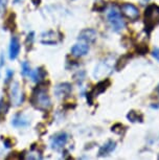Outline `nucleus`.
I'll return each instance as SVG.
<instances>
[{"instance_id":"1","label":"nucleus","mask_w":159,"mask_h":160,"mask_svg":"<svg viewBox=\"0 0 159 160\" xmlns=\"http://www.w3.org/2000/svg\"><path fill=\"white\" fill-rule=\"evenodd\" d=\"M31 102L36 109H39L42 111H47L52 107L50 98L48 96V94H47L46 90L43 88H37L35 90L32 95Z\"/></svg>"},{"instance_id":"2","label":"nucleus","mask_w":159,"mask_h":160,"mask_svg":"<svg viewBox=\"0 0 159 160\" xmlns=\"http://www.w3.org/2000/svg\"><path fill=\"white\" fill-rule=\"evenodd\" d=\"M107 19L108 22L110 23L112 29L116 32H121L122 29L125 28V21L122 20L121 11L116 5H111L107 11Z\"/></svg>"},{"instance_id":"3","label":"nucleus","mask_w":159,"mask_h":160,"mask_svg":"<svg viewBox=\"0 0 159 160\" xmlns=\"http://www.w3.org/2000/svg\"><path fill=\"white\" fill-rule=\"evenodd\" d=\"M146 25L149 28H153L156 24L159 23V7L157 5H150L147 8L145 13Z\"/></svg>"},{"instance_id":"4","label":"nucleus","mask_w":159,"mask_h":160,"mask_svg":"<svg viewBox=\"0 0 159 160\" xmlns=\"http://www.w3.org/2000/svg\"><path fill=\"white\" fill-rule=\"evenodd\" d=\"M67 140H68V135L65 132H60L52 137V139H50V146H52L53 150L60 151L67 143Z\"/></svg>"},{"instance_id":"5","label":"nucleus","mask_w":159,"mask_h":160,"mask_svg":"<svg viewBox=\"0 0 159 160\" xmlns=\"http://www.w3.org/2000/svg\"><path fill=\"white\" fill-rule=\"evenodd\" d=\"M121 11H122V13L124 14L128 19H130L131 21L137 20L139 17L138 8L132 3H124L122 5Z\"/></svg>"},{"instance_id":"6","label":"nucleus","mask_w":159,"mask_h":160,"mask_svg":"<svg viewBox=\"0 0 159 160\" xmlns=\"http://www.w3.org/2000/svg\"><path fill=\"white\" fill-rule=\"evenodd\" d=\"M10 98H11V102H13V105L19 106V105L22 104L23 93H22V91H21L19 83H18V82H15V83L12 84Z\"/></svg>"},{"instance_id":"7","label":"nucleus","mask_w":159,"mask_h":160,"mask_svg":"<svg viewBox=\"0 0 159 160\" xmlns=\"http://www.w3.org/2000/svg\"><path fill=\"white\" fill-rule=\"evenodd\" d=\"M111 72V62L109 61H103L95 67V70L93 72V77L97 78H102L106 77Z\"/></svg>"},{"instance_id":"8","label":"nucleus","mask_w":159,"mask_h":160,"mask_svg":"<svg viewBox=\"0 0 159 160\" xmlns=\"http://www.w3.org/2000/svg\"><path fill=\"white\" fill-rule=\"evenodd\" d=\"M60 40H61L60 34H58V32H52V31L43 32V34L41 35V43L46 44V45L57 44Z\"/></svg>"},{"instance_id":"9","label":"nucleus","mask_w":159,"mask_h":160,"mask_svg":"<svg viewBox=\"0 0 159 160\" xmlns=\"http://www.w3.org/2000/svg\"><path fill=\"white\" fill-rule=\"evenodd\" d=\"M97 32L92 28H86L83 29L82 32H80L79 35V40L88 42V43H91V42H94L97 40Z\"/></svg>"},{"instance_id":"10","label":"nucleus","mask_w":159,"mask_h":160,"mask_svg":"<svg viewBox=\"0 0 159 160\" xmlns=\"http://www.w3.org/2000/svg\"><path fill=\"white\" fill-rule=\"evenodd\" d=\"M89 51V46L86 43H77L71 48V53L77 58H81L87 55Z\"/></svg>"},{"instance_id":"11","label":"nucleus","mask_w":159,"mask_h":160,"mask_svg":"<svg viewBox=\"0 0 159 160\" xmlns=\"http://www.w3.org/2000/svg\"><path fill=\"white\" fill-rule=\"evenodd\" d=\"M71 90V85L68 83H62V84H59L58 86L56 87L55 89V93L58 98H64V96H67L70 94Z\"/></svg>"},{"instance_id":"12","label":"nucleus","mask_w":159,"mask_h":160,"mask_svg":"<svg viewBox=\"0 0 159 160\" xmlns=\"http://www.w3.org/2000/svg\"><path fill=\"white\" fill-rule=\"evenodd\" d=\"M20 52V42L17 37H13L11 39L10 44V59L15 60Z\"/></svg>"},{"instance_id":"13","label":"nucleus","mask_w":159,"mask_h":160,"mask_svg":"<svg viewBox=\"0 0 159 160\" xmlns=\"http://www.w3.org/2000/svg\"><path fill=\"white\" fill-rule=\"evenodd\" d=\"M12 125L14 127H17V128H23V127H27L29 125V120L23 114L18 113L12 119Z\"/></svg>"},{"instance_id":"14","label":"nucleus","mask_w":159,"mask_h":160,"mask_svg":"<svg viewBox=\"0 0 159 160\" xmlns=\"http://www.w3.org/2000/svg\"><path fill=\"white\" fill-rule=\"evenodd\" d=\"M115 148H116V143L114 142V141L109 140L107 143H105L104 146L100 149V151H98V155L100 156L109 155L111 152H113V151L115 150Z\"/></svg>"},{"instance_id":"15","label":"nucleus","mask_w":159,"mask_h":160,"mask_svg":"<svg viewBox=\"0 0 159 160\" xmlns=\"http://www.w3.org/2000/svg\"><path fill=\"white\" fill-rule=\"evenodd\" d=\"M45 74L46 73H45V71L43 70V69L37 68L35 71H32L31 73V77H32V80L34 81L35 83H40L44 80Z\"/></svg>"},{"instance_id":"16","label":"nucleus","mask_w":159,"mask_h":160,"mask_svg":"<svg viewBox=\"0 0 159 160\" xmlns=\"http://www.w3.org/2000/svg\"><path fill=\"white\" fill-rule=\"evenodd\" d=\"M109 84H110V82L109 81H106V82H102V83H100L97 86V88H95L93 91H92L91 93H90L89 95H91V96H97V94H100V93H102V92H104L105 90L107 89V86H109Z\"/></svg>"},{"instance_id":"17","label":"nucleus","mask_w":159,"mask_h":160,"mask_svg":"<svg viewBox=\"0 0 159 160\" xmlns=\"http://www.w3.org/2000/svg\"><path fill=\"white\" fill-rule=\"evenodd\" d=\"M8 110V105L3 99H0V122H2Z\"/></svg>"},{"instance_id":"18","label":"nucleus","mask_w":159,"mask_h":160,"mask_svg":"<svg viewBox=\"0 0 159 160\" xmlns=\"http://www.w3.org/2000/svg\"><path fill=\"white\" fill-rule=\"evenodd\" d=\"M21 68H22V74L25 75V77H28V75H31L32 73V70H31V66L26 61L22 62V64H21Z\"/></svg>"},{"instance_id":"19","label":"nucleus","mask_w":159,"mask_h":160,"mask_svg":"<svg viewBox=\"0 0 159 160\" xmlns=\"http://www.w3.org/2000/svg\"><path fill=\"white\" fill-rule=\"evenodd\" d=\"M15 15L13 14V15H11L10 17L7 18V23H5V26L7 28H8L10 29H15Z\"/></svg>"},{"instance_id":"20","label":"nucleus","mask_w":159,"mask_h":160,"mask_svg":"<svg viewBox=\"0 0 159 160\" xmlns=\"http://www.w3.org/2000/svg\"><path fill=\"white\" fill-rule=\"evenodd\" d=\"M34 36H35V34L32 32H29L27 35V38H26V42H25L26 46H27V49H28V47L31 48V46L32 45V42H34Z\"/></svg>"},{"instance_id":"21","label":"nucleus","mask_w":159,"mask_h":160,"mask_svg":"<svg viewBox=\"0 0 159 160\" xmlns=\"http://www.w3.org/2000/svg\"><path fill=\"white\" fill-rule=\"evenodd\" d=\"M128 118L130 120H132V122H136V120L138 119V114H137L136 112H134V111H132V112L129 113Z\"/></svg>"},{"instance_id":"22","label":"nucleus","mask_w":159,"mask_h":160,"mask_svg":"<svg viewBox=\"0 0 159 160\" xmlns=\"http://www.w3.org/2000/svg\"><path fill=\"white\" fill-rule=\"evenodd\" d=\"M13 75H14V71L8 69V70L7 71V78H5V83H7L8 81L12 80V78H13Z\"/></svg>"},{"instance_id":"23","label":"nucleus","mask_w":159,"mask_h":160,"mask_svg":"<svg viewBox=\"0 0 159 160\" xmlns=\"http://www.w3.org/2000/svg\"><path fill=\"white\" fill-rule=\"evenodd\" d=\"M7 0H0V12H3L7 8Z\"/></svg>"},{"instance_id":"24","label":"nucleus","mask_w":159,"mask_h":160,"mask_svg":"<svg viewBox=\"0 0 159 160\" xmlns=\"http://www.w3.org/2000/svg\"><path fill=\"white\" fill-rule=\"evenodd\" d=\"M153 57H154L157 61H159V48H156V49L153 51Z\"/></svg>"},{"instance_id":"25","label":"nucleus","mask_w":159,"mask_h":160,"mask_svg":"<svg viewBox=\"0 0 159 160\" xmlns=\"http://www.w3.org/2000/svg\"><path fill=\"white\" fill-rule=\"evenodd\" d=\"M3 143H4L5 148H11L12 147V141L10 139H7V138L3 139Z\"/></svg>"},{"instance_id":"26","label":"nucleus","mask_w":159,"mask_h":160,"mask_svg":"<svg viewBox=\"0 0 159 160\" xmlns=\"http://www.w3.org/2000/svg\"><path fill=\"white\" fill-rule=\"evenodd\" d=\"M3 64H4V57L3 55H1V57H0V69L3 66Z\"/></svg>"},{"instance_id":"27","label":"nucleus","mask_w":159,"mask_h":160,"mask_svg":"<svg viewBox=\"0 0 159 160\" xmlns=\"http://www.w3.org/2000/svg\"><path fill=\"white\" fill-rule=\"evenodd\" d=\"M23 0H14V2L15 3H20V2H22Z\"/></svg>"},{"instance_id":"28","label":"nucleus","mask_w":159,"mask_h":160,"mask_svg":"<svg viewBox=\"0 0 159 160\" xmlns=\"http://www.w3.org/2000/svg\"><path fill=\"white\" fill-rule=\"evenodd\" d=\"M157 91H158V93H159V85H158V87H157Z\"/></svg>"}]
</instances>
